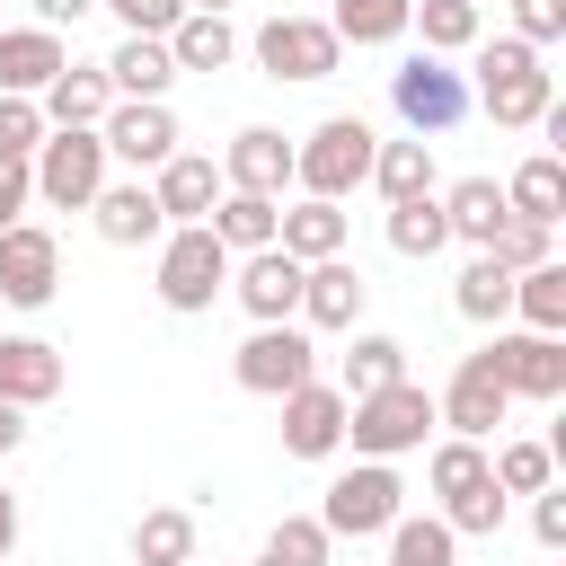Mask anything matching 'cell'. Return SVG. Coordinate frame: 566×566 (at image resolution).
Wrapping results in <instances>:
<instances>
[{"label":"cell","instance_id":"obj_5","mask_svg":"<svg viewBox=\"0 0 566 566\" xmlns=\"http://www.w3.org/2000/svg\"><path fill=\"white\" fill-rule=\"evenodd\" d=\"M389 106H398V124L424 142V133H451V124L469 115V80H460L442 53H407V62L389 71Z\"/></svg>","mask_w":566,"mask_h":566},{"label":"cell","instance_id":"obj_11","mask_svg":"<svg viewBox=\"0 0 566 566\" xmlns=\"http://www.w3.org/2000/svg\"><path fill=\"white\" fill-rule=\"evenodd\" d=\"M53 283H62L53 230H44V221H9V230H0V301H9V310H44Z\"/></svg>","mask_w":566,"mask_h":566},{"label":"cell","instance_id":"obj_48","mask_svg":"<svg viewBox=\"0 0 566 566\" xmlns=\"http://www.w3.org/2000/svg\"><path fill=\"white\" fill-rule=\"evenodd\" d=\"M27 9H35V27H53V35H62V27H80L97 0H27Z\"/></svg>","mask_w":566,"mask_h":566},{"label":"cell","instance_id":"obj_29","mask_svg":"<svg viewBox=\"0 0 566 566\" xmlns=\"http://www.w3.org/2000/svg\"><path fill=\"white\" fill-rule=\"evenodd\" d=\"M133 566H195V513L186 504H150L133 522Z\"/></svg>","mask_w":566,"mask_h":566},{"label":"cell","instance_id":"obj_32","mask_svg":"<svg viewBox=\"0 0 566 566\" xmlns=\"http://www.w3.org/2000/svg\"><path fill=\"white\" fill-rule=\"evenodd\" d=\"M389 380H407V345H398V336H380V327H371V336H354V345H345L336 389H345V398H371V389H389Z\"/></svg>","mask_w":566,"mask_h":566},{"label":"cell","instance_id":"obj_4","mask_svg":"<svg viewBox=\"0 0 566 566\" xmlns=\"http://www.w3.org/2000/svg\"><path fill=\"white\" fill-rule=\"evenodd\" d=\"M398 513H407V486H398V469H389V460H354V469H336V478H327L318 531H327V539H380Z\"/></svg>","mask_w":566,"mask_h":566},{"label":"cell","instance_id":"obj_36","mask_svg":"<svg viewBox=\"0 0 566 566\" xmlns=\"http://www.w3.org/2000/svg\"><path fill=\"white\" fill-rule=\"evenodd\" d=\"M389 248H398V256H442V248H451V221H442V195H416V203H389Z\"/></svg>","mask_w":566,"mask_h":566},{"label":"cell","instance_id":"obj_37","mask_svg":"<svg viewBox=\"0 0 566 566\" xmlns=\"http://www.w3.org/2000/svg\"><path fill=\"white\" fill-rule=\"evenodd\" d=\"M460 318H478V327H504L513 318V274L495 265V256H469V274H460Z\"/></svg>","mask_w":566,"mask_h":566},{"label":"cell","instance_id":"obj_3","mask_svg":"<svg viewBox=\"0 0 566 566\" xmlns=\"http://www.w3.org/2000/svg\"><path fill=\"white\" fill-rule=\"evenodd\" d=\"M424 424H433V389H424V380H389V389H371V398H345V442H354V460L424 451Z\"/></svg>","mask_w":566,"mask_h":566},{"label":"cell","instance_id":"obj_19","mask_svg":"<svg viewBox=\"0 0 566 566\" xmlns=\"http://www.w3.org/2000/svg\"><path fill=\"white\" fill-rule=\"evenodd\" d=\"M88 221H97L106 248H159V239H168V221H159V203H150L142 177H106L97 203H88Z\"/></svg>","mask_w":566,"mask_h":566},{"label":"cell","instance_id":"obj_49","mask_svg":"<svg viewBox=\"0 0 566 566\" xmlns=\"http://www.w3.org/2000/svg\"><path fill=\"white\" fill-rule=\"evenodd\" d=\"M18 442H27V407H0V460H9Z\"/></svg>","mask_w":566,"mask_h":566},{"label":"cell","instance_id":"obj_24","mask_svg":"<svg viewBox=\"0 0 566 566\" xmlns=\"http://www.w3.org/2000/svg\"><path fill=\"white\" fill-rule=\"evenodd\" d=\"M106 88L115 97H150V106H168V88H177V62H168V35H124L106 62Z\"/></svg>","mask_w":566,"mask_h":566},{"label":"cell","instance_id":"obj_16","mask_svg":"<svg viewBox=\"0 0 566 566\" xmlns=\"http://www.w3.org/2000/svg\"><path fill=\"white\" fill-rule=\"evenodd\" d=\"M230 292H239V310H248L256 327H283V318H301V265H292L283 248L230 256Z\"/></svg>","mask_w":566,"mask_h":566},{"label":"cell","instance_id":"obj_13","mask_svg":"<svg viewBox=\"0 0 566 566\" xmlns=\"http://www.w3.org/2000/svg\"><path fill=\"white\" fill-rule=\"evenodd\" d=\"M97 142H106V159H124V168H168V159H177V115L150 106V97H115L106 124H97Z\"/></svg>","mask_w":566,"mask_h":566},{"label":"cell","instance_id":"obj_33","mask_svg":"<svg viewBox=\"0 0 566 566\" xmlns=\"http://www.w3.org/2000/svg\"><path fill=\"white\" fill-rule=\"evenodd\" d=\"M407 35H424V53H469L486 35V9H469V0H416Z\"/></svg>","mask_w":566,"mask_h":566},{"label":"cell","instance_id":"obj_53","mask_svg":"<svg viewBox=\"0 0 566 566\" xmlns=\"http://www.w3.org/2000/svg\"><path fill=\"white\" fill-rule=\"evenodd\" d=\"M469 9H486V0H469Z\"/></svg>","mask_w":566,"mask_h":566},{"label":"cell","instance_id":"obj_17","mask_svg":"<svg viewBox=\"0 0 566 566\" xmlns=\"http://www.w3.org/2000/svg\"><path fill=\"white\" fill-rule=\"evenodd\" d=\"M363 301H371L363 265H345V256H327V265H301V327H310V336H354Z\"/></svg>","mask_w":566,"mask_h":566},{"label":"cell","instance_id":"obj_15","mask_svg":"<svg viewBox=\"0 0 566 566\" xmlns=\"http://www.w3.org/2000/svg\"><path fill=\"white\" fill-rule=\"evenodd\" d=\"M221 186H230V195H265V203H283V186H292V142H283L274 124H239L230 150H221Z\"/></svg>","mask_w":566,"mask_h":566},{"label":"cell","instance_id":"obj_50","mask_svg":"<svg viewBox=\"0 0 566 566\" xmlns=\"http://www.w3.org/2000/svg\"><path fill=\"white\" fill-rule=\"evenodd\" d=\"M9 548H18V495L0 486V557H9Z\"/></svg>","mask_w":566,"mask_h":566},{"label":"cell","instance_id":"obj_31","mask_svg":"<svg viewBox=\"0 0 566 566\" xmlns=\"http://www.w3.org/2000/svg\"><path fill=\"white\" fill-rule=\"evenodd\" d=\"M513 318H522L531 336H566V265H557V256L531 265V274H513Z\"/></svg>","mask_w":566,"mask_h":566},{"label":"cell","instance_id":"obj_20","mask_svg":"<svg viewBox=\"0 0 566 566\" xmlns=\"http://www.w3.org/2000/svg\"><path fill=\"white\" fill-rule=\"evenodd\" d=\"M53 71H71L53 27H0V97H44Z\"/></svg>","mask_w":566,"mask_h":566},{"label":"cell","instance_id":"obj_26","mask_svg":"<svg viewBox=\"0 0 566 566\" xmlns=\"http://www.w3.org/2000/svg\"><path fill=\"white\" fill-rule=\"evenodd\" d=\"M442 221H451V239H469V248L486 256L513 212H504V186H495V177H460V186L442 195Z\"/></svg>","mask_w":566,"mask_h":566},{"label":"cell","instance_id":"obj_52","mask_svg":"<svg viewBox=\"0 0 566 566\" xmlns=\"http://www.w3.org/2000/svg\"><path fill=\"white\" fill-rule=\"evenodd\" d=\"M256 566H274V557H256Z\"/></svg>","mask_w":566,"mask_h":566},{"label":"cell","instance_id":"obj_9","mask_svg":"<svg viewBox=\"0 0 566 566\" xmlns=\"http://www.w3.org/2000/svg\"><path fill=\"white\" fill-rule=\"evenodd\" d=\"M478 354H486V371L504 380V398H539V407H548V398H566V345H557V336L495 327Z\"/></svg>","mask_w":566,"mask_h":566},{"label":"cell","instance_id":"obj_8","mask_svg":"<svg viewBox=\"0 0 566 566\" xmlns=\"http://www.w3.org/2000/svg\"><path fill=\"white\" fill-rule=\"evenodd\" d=\"M230 380H239L248 398H292L301 380H318V345H310V327H301V318L256 327V336L230 354Z\"/></svg>","mask_w":566,"mask_h":566},{"label":"cell","instance_id":"obj_1","mask_svg":"<svg viewBox=\"0 0 566 566\" xmlns=\"http://www.w3.org/2000/svg\"><path fill=\"white\" fill-rule=\"evenodd\" d=\"M469 53H478L469 106H486V115H495L504 133H531V124H539V115L557 106V80H548V62H539V53L522 44V35H495V44L478 35Z\"/></svg>","mask_w":566,"mask_h":566},{"label":"cell","instance_id":"obj_34","mask_svg":"<svg viewBox=\"0 0 566 566\" xmlns=\"http://www.w3.org/2000/svg\"><path fill=\"white\" fill-rule=\"evenodd\" d=\"M407 9L416 0H336L327 9V35L336 44H398L407 35Z\"/></svg>","mask_w":566,"mask_h":566},{"label":"cell","instance_id":"obj_2","mask_svg":"<svg viewBox=\"0 0 566 566\" xmlns=\"http://www.w3.org/2000/svg\"><path fill=\"white\" fill-rule=\"evenodd\" d=\"M371 150H380V133L363 115H327L310 142H292V186L318 203H345L354 186H371Z\"/></svg>","mask_w":566,"mask_h":566},{"label":"cell","instance_id":"obj_47","mask_svg":"<svg viewBox=\"0 0 566 566\" xmlns=\"http://www.w3.org/2000/svg\"><path fill=\"white\" fill-rule=\"evenodd\" d=\"M27 203H35V177H27V159H0V230H9V221H27Z\"/></svg>","mask_w":566,"mask_h":566},{"label":"cell","instance_id":"obj_27","mask_svg":"<svg viewBox=\"0 0 566 566\" xmlns=\"http://www.w3.org/2000/svg\"><path fill=\"white\" fill-rule=\"evenodd\" d=\"M230 53H239V35H230V18H212V9H186V18L168 27V62H177V71H230Z\"/></svg>","mask_w":566,"mask_h":566},{"label":"cell","instance_id":"obj_38","mask_svg":"<svg viewBox=\"0 0 566 566\" xmlns=\"http://www.w3.org/2000/svg\"><path fill=\"white\" fill-rule=\"evenodd\" d=\"M486 478H495L504 495H539V486L557 478V451H548V442H504V451L486 460Z\"/></svg>","mask_w":566,"mask_h":566},{"label":"cell","instance_id":"obj_44","mask_svg":"<svg viewBox=\"0 0 566 566\" xmlns=\"http://www.w3.org/2000/svg\"><path fill=\"white\" fill-rule=\"evenodd\" d=\"M513 35L539 53V44H557L566 35V0H513Z\"/></svg>","mask_w":566,"mask_h":566},{"label":"cell","instance_id":"obj_39","mask_svg":"<svg viewBox=\"0 0 566 566\" xmlns=\"http://www.w3.org/2000/svg\"><path fill=\"white\" fill-rule=\"evenodd\" d=\"M504 504H513V495L486 478V486H469V495L442 504V531H451V539H495V531H504Z\"/></svg>","mask_w":566,"mask_h":566},{"label":"cell","instance_id":"obj_6","mask_svg":"<svg viewBox=\"0 0 566 566\" xmlns=\"http://www.w3.org/2000/svg\"><path fill=\"white\" fill-rule=\"evenodd\" d=\"M106 142L97 133H44V150L27 159V177H35V203H53V212H88L97 203V186H106Z\"/></svg>","mask_w":566,"mask_h":566},{"label":"cell","instance_id":"obj_22","mask_svg":"<svg viewBox=\"0 0 566 566\" xmlns=\"http://www.w3.org/2000/svg\"><path fill=\"white\" fill-rule=\"evenodd\" d=\"M35 106H44V133H97L106 106H115V88H106L97 62H71V71H53V88Z\"/></svg>","mask_w":566,"mask_h":566},{"label":"cell","instance_id":"obj_41","mask_svg":"<svg viewBox=\"0 0 566 566\" xmlns=\"http://www.w3.org/2000/svg\"><path fill=\"white\" fill-rule=\"evenodd\" d=\"M327 548H336V539L318 531V513H283V522L265 531V557H274V566H327Z\"/></svg>","mask_w":566,"mask_h":566},{"label":"cell","instance_id":"obj_46","mask_svg":"<svg viewBox=\"0 0 566 566\" xmlns=\"http://www.w3.org/2000/svg\"><path fill=\"white\" fill-rule=\"evenodd\" d=\"M531 531H539V548H566V486L531 495Z\"/></svg>","mask_w":566,"mask_h":566},{"label":"cell","instance_id":"obj_14","mask_svg":"<svg viewBox=\"0 0 566 566\" xmlns=\"http://www.w3.org/2000/svg\"><path fill=\"white\" fill-rule=\"evenodd\" d=\"M274 407H283V451L292 460H336L345 451V389L336 380H301Z\"/></svg>","mask_w":566,"mask_h":566},{"label":"cell","instance_id":"obj_23","mask_svg":"<svg viewBox=\"0 0 566 566\" xmlns=\"http://www.w3.org/2000/svg\"><path fill=\"white\" fill-rule=\"evenodd\" d=\"M274 248H283L292 265H327V256H345V203H318V195L283 203V212H274Z\"/></svg>","mask_w":566,"mask_h":566},{"label":"cell","instance_id":"obj_18","mask_svg":"<svg viewBox=\"0 0 566 566\" xmlns=\"http://www.w3.org/2000/svg\"><path fill=\"white\" fill-rule=\"evenodd\" d=\"M150 203H159L168 230H195V221H212V203H221V168L195 159V150H177L168 168H150Z\"/></svg>","mask_w":566,"mask_h":566},{"label":"cell","instance_id":"obj_28","mask_svg":"<svg viewBox=\"0 0 566 566\" xmlns=\"http://www.w3.org/2000/svg\"><path fill=\"white\" fill-rule=\"evenodd\" d=\"M274 212H283V203H265V195H230V186H221V203H212L203 230H212L230 256H256V248H274Z\"/></svg>","mask_w":566,"mask_h":566},{"label":"cell","instance_id":"obj_30","mask_svg":"<svg viewBox=\"0 0 566 566\" xmlns=\"http://www.w3.org/2000/svg\"><path fill=\"white\" fill-rule=\"evenodd\" d=\"M371 186L389 195V203H416V195H433V142H380L371 150Z\"/></svg>","mask_w":566,"mask_h":566},{"label":"cell","instance_id":"obj_42","mask_svg":"<svg viewBox=\"0 0 566 566\" xmlns=\"http://www.w3.org/2000/svg\"><path fill=\"white\" fill-rule=\"evenodd\" d=\"M44 150V106L35 97H0V159H35Z\"/></svg>","mask_w":566,"mask_h":566},{"label":"cell","instance_id":"obj_35","mask_svg":"<svg viewBox=\"0 0 566 566\" xmlns=\"http://www.w3.org/2000/svg\"><path fill=\"white\" fill-rule=\"evenodd\" d=\"M380 539H389V566H460V539L442 531V513H398Z\"/></svg>","mask_w":566,"mask_h":566},{"label":"cell","instance_id":"obj_21","mask_svg":"<svg viewBox=\"0 0 566 566\" xmlns=\"http://www.w3.org/2000/svg\"><path fill=\"white\" fill-rule=\"evenodd\" d=\"M62 380H71V363L44 336H0V407H44V398H62Z\"/></svg>","mask_w":566,"mask_h":566},{"label":"cell","instance_id":"obj_40","mask_svg":"<svg viewBox=\"0 0 566 566\" xmlns=\"http://www.w3.org/2000/svg\"><path fill=\"white\" fill-rule=\"evenodd\" d=\"M424 478H433V495H442V504H451V495H469V486H486V442H433Z\"/></svg>","mask_w":566,"mask_h":566},{"label":"cell","instance_id":"obj_12","mask_svg":"<svg viewBox=\"0 0 566 566\" xmlns=\"http://www.w3.org/2000/svg\"><path fill=\"white\" fill-rule=\"evenodd\" d=\"M504 380L486 371V354H460V371L442 380V398H433V424H451V442H486L495 424H504Z\"/></svg>","mask_w":566,"mask_h":566},{"label":"cell","instance_id":"obj_45","mask_svg":"<svg viewBox=\"0 0 566 566\" xmlns=\"http://www.w3.org/2000/svg\"><path fill=\"white\" fill-rule=\"evenodd\" d=\"M97 9H115L124 35H168V27L186 18V0H97Z\"/></svg>","mask_w":566,"mask_h":566},{"label":"cell","instance_id":"obj_25","mask_svg":"<svg viewBox=\"0 0 566 566\" xmlns=\"http://www.w3.org/2000/svg\"><path fill=\"white\" fill-rule=\"evenodd\" d=\"M504 212L557 230V221H566V159H557V150H531V159L504 177Z\"/></svg>","mask_w":566,"mask_h":566},{"label":"cell","instance_id":"obj_43","mask_svg":"<svg viewBox=\"0 0 566 566\" xmlns=\"http://www.w3.org/2000/svg\"><path fill=\"white\" fill-rule=\"evenodd\" d=\"M486 256H495L504 274H531V265H548V230H539V221H504Z\"/></svg>","mask_w":566,"mask_h":566},{"label":"cell","instance_id":"obj_7","mask_svg":"<svg viewBox=\"0 0 566 566\" xmlns=\"http://www.w3.org/2000/svg\"><path fill=\"white\" fill-rule=\"evenodd\" d=\"M212 292H230V248L203 221L195 230H168L159 239V301L177 318H195V310H212Z\"/></svg>","mask_w":566,"mask_h":566},{"label":"cell","instance_id":"obj_10","mask_svg":"<svg viewBox=\"0 0 566 566\" xmlns=\"http://www.w3.org/2000/svg\"><path fill=\"white\" fill-rule=\"evenodd\" d=\"M345 62V44L327 35V18H265L256 27V71L265 80H327Z\"/></svg>","mask_w":566,"mask_h":566},{"label":"cell","instance_id":"obj_51","mask_svg":"<svg viewBox=\"0 0 566 566\" xmlns=\"http://www.w3.org/2000/svg\"><path fill=\"white\" fill-rule=\"evenodd\" d=\"M186 9H212V18H221V9H230V0H186Z\"/></svg>","mask_w":566,"mask_h":566}]
</instances>
